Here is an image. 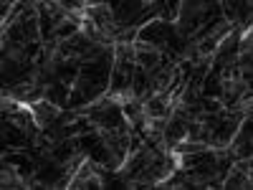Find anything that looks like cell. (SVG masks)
Segmentation results:
<instances>
[{"mask_svg":"<svg viewBox=\"0 0 253 190\" xmlns=\"http://www.w3.org/2000/svg\"><path fill=\"white\" fill-rule=\"evenodd\" d=\"M172 33H175V26H172V23H167V20H162V18H155V20H150L147 26L139 28L137 41L160 51L162 46H167V41H170Z\"/></svg>","mask_w":253,"mask_h":190,"instance_id":"1","label":"cell"},{"mask_svg":"<svg viewBox=\"0 0 253 190\" xmlns=\"http://www.w3.org/2000/svg\"><path fill=\"white\" fill-rule=\"evenodd\" d=\"M31 114H33V119H36V124L41 127V130H46V127H51L56 119H58V114H61V107H56V104H51L48 99H43V101H36V104H31Z\"/></svg>","mask_w":253,"mask_h":190,"instance_id":"2","label":"cell"},{"mask_svg":"<svg viewBox=\"0 0 253 190\" xmlns=\"http://www.w3.org/2000/svg\"><path fill=\"white\" fill-rule=\"evenodd\" d=\"M3 173H8L10 178H20L18 173H13L10 167H5V165H3ZM20 185H26V180H5L3 178V188H20Z\"/></svg>","mask_w":253,"mask_h":190,"instance_id":"3","label":"cell"}]
</instances>
